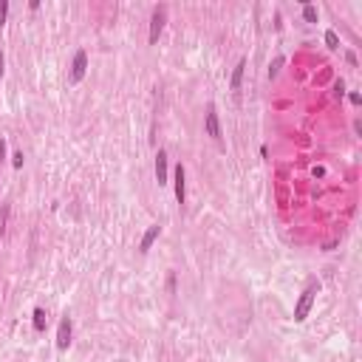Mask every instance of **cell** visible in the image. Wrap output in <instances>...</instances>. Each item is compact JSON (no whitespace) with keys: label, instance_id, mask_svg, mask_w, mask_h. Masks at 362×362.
Instances as JSON below:
<instances>
[{"label":"cell","instance_id":"6da1fadb","mask_svg":"<svg viewBox=\"0 0 362 362\" xmlns=\"http://www.w3.org/2000/svg\"><path fill=\"white\" fill-rule=\"evenodd\" d=\"M317 292H320V283H312L303 295H300V300H297L295 306V323H303L306 317H309V312H312L314 306V297H317Z\"/></svg>","mask_w":362,"mask_h":362},{"label":"cell","instance_id":"7a4b0ae2","mask_svg":"<svg viewBox=\"0 0 362 362\" xmlns=\"http://www.w3.org/2000/svg\"><path fill=\"white\" fill-rule=\"evenodd\" d=\"M165 20H167V6H156V12L150 17V46L159 43V34L165 29Z\"/></svg>","mask_w":362,"mask_h":362},{"label":"cell","instance_id":"3957f363","mask_svg":"<svg viewBox=\"0 0 362 362\" xmlns=\"http://www.w3.org/2000/svg\"><path fill=\"white\" fill-rule=\"evenodd\" d=\"M204 125H207V136H213L215 142L221 139V122H218V111H215V105L207 108V119H204Z\"/></svg>","mask_w":362,"mask_h":362},{"label":"cell","instance_id":"277c9868","mask_svg":"<svg viewBox=\"0 0 362 362\" xmlns=\"http://www.w3.org/2000/svg\"><path fill=\"white\" fill-rule=\"evenodd\" d=\"M85 71H88V54H85V51H77V54H74V66H71V80L80 82L85 77Z\"/></svg>","mask_w":362,"mask_h":362},{"label":"cell","instance_id":"5b68a950","mask_svg":"<svg viewBox=\"0 0 362 362\" xmlns=\"http://www.w3.org/2000/svg\"><path fill=\"white\" fill-rule=\"evenodd\" d=\"M68 346H71V320L63 317V320H60V329H57V348L66 351Z\"/></svg>","mask_w":362,"mask_h":362},{"label":"cell","instance_id":"8992f818","mask_svg":"<svg viewBox=\"0 0 362 362\" xmlns=\"http://www.w3.org/2000/svg\"><path fill=\"white\" fill-rule=\"evenodd\" d=\"M184 179H187L184 165H179L176 173H173V181H176V201H179V204H184V198H187V184H184Z\"/></svg>","mask_w":362,"mask_h":362},{"label":"cell","instance_id":"52a82bcc","mask_svg":"<svg viewBox=\"0 0 362 362\" xmlns=\"http://www.w3.org/2000/svg\"><path fill=\"white\" fill-rule=\"evenodd\" d=\"M244 71H247V60H241V63L235 66V71H232V82H230L232 94H238V91H241V85H244Z\"/></svg>","mask_w":362,"mask_h":362},{"label":"cell","instance_id":"ba28073f","mask_svg":"<svg viewBox=\"0 0 362 362\" xmlns=\"http://www.w3.org/2000/svg\"><path fill=\"white\" fill-rule=\"evenodd\" d=\"M156 179H159V184H167V153L165 150L156 153Z\"/></svg>","mask_w":362,"mask_h":362},{"label":"cell","instance_id":"9c48e42d","mask_svg":"<svg viewBox=\"0 0 362 362\" xmlns=\"http://www.w3.org/2000/svg\"><path fill=\"white\" fill-rule=\"evenodd\" d=\"M159 235H162V227H159V224H153V227H150V230L142 235V244H139V249H142V252H148V249L153 247V241H156Z\"/></svg>","mask_w":362,"mask_h":362},{"label":"cell","instance_id":"30bf717a","mask_svg":"<svg viewBox=\"0 0 362 362\" xmlns=\"http://www.w3.org/2000/svg\"><path fill=\"white\" fill-rule=\"evenodd\" d=\"M34 329L37 331L46 329V312H43V309H34Z\"/></svg>","mask_w":362,"mask_h":362},{"label":"cell","instance_id":"8fae6325","mask_svg":"<svg viewBox=\"0 0 362 362\" xmlns=\"http://www.w3.org/2000/svg\"><path fill=\"white\" fill-rule=\"evenodd\" d=\"M9 213H12V207H9V204H6V207H3V210H0V235H3V232H6V224H9Z\"/></svg>","mask_w":362,"mask_h":362},{"label":"cell","instance_id":"7c38bea8","mask_svg":"<svg viewBox=\"0 0 362 362\" xmlns=\"http://www.w3.org/2000/svg\"><path fill=\"white\" fill-rule=\"evenodd\" d=\"M303 17H306L309 23H317V9H314V6H309V3H306V6H303Z\"/></svg>","mask_w":362,"mask_h":362},{"label":"cell","instance_id":"4fadbf2b","mask_svg":"<svg viewBox=\"0 0 362 362\" xmlns=\"http://www.w3.org/2000/svg\"><path fill=\"white\" fill-rule=\"evenodd\" d=\"M326 43H329V49H340V37H337V32H326Z\"/></svg>","mask_w":362,"mask_h":362},{"label":"cell","instance_id":"5bb4252c","mask_svg":"<svg viewBox=\"0 0 362 362\" xmlns=\"http://www.w3.org/2000/svg\"><path fill=\"white\" fill-rule=\"evenodd\" d=\"M280 68H283V57H278V60L272 63V68H269V77H272V80L278 77V71H280Z\"/></svg>","mask_w":362,"mask_h":362},{"label":"cell","instance_id":"9a60e30c","mask_svg":"<svg viewBox=\"0 0 362 362\" xmlns=\"http://www.w3.org/2000/svg\"><path fill=\"white\" fill-rule=\"evenodd\" d=\"M6 15H9V3L3 0V3H0V26L6 23Z\"/></svg>","mask_w":362,"mask_h":362},{"label":"cell","instance_id":"2e32d148","mask_svg":"<svg viewBox=\"0 0 362 362\" xmlns=\"http://www.w3.org/2000/svg\"><path fill=\"white\" fill-rule=\"evenodd\" d=\"M12 165H15V167H23V153H15V156H12Z\"/></svg>","mask_w":362,"mask_h":362},{"label":"cell","instance_id":"e0dca14e","mask_svg":"<svg viewBox=\"0 0 362 362\" xmlns=\"http://www.w3.org/2000/svg\"><path fill=\"white\" fill-rule=\"evenodd\" d=\"M343 94H346V85L337 82V85H334V97H343Z\"/></svg>","mask_w":362,"mask_h":362},{"label":"cell","instance_id":"ac0fdd59","mask_svg":"<svg viewBox=\"0 0 362 362\" xmlns=\"http://www.w3.org/2000/svg\"><path fill=\"white\" fill-rule=\"evenodd\" d=\"M3 156H6V142L0 139V159H3Z\"/></svg>","mask_w":362,"mask_h":362},{"label":"cell","instance_id":"d6986e66","mask_svg":"<svg viewBox=\"0 0 362 362\" xmlns=\"http://www.w3.org/2000/svg\"><path fill=\"white\" fill-rule=\"evenodd\" d=\"M0 80H3V54H0Z\"/></svg>","mask_w":362,"mask_h":362}]
</instances>
